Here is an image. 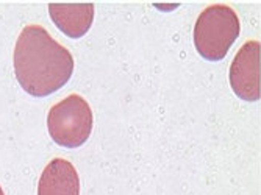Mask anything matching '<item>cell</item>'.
Returning <instances> with one entry per match:
<instances>
[{"label":"cell","mask_w":261,"mask_h":195,"mask_svg":"<svg viewBox=\"0 0 261 195\" xmlns=\"http://www.w3.org/2000/svg\"><path fill=\"white\" fill-rule=\"evenodd\" d=\"M14 74L22 89L45 97L61 89L72 77L74 57L41 25H27L14 47Z\"/></svg>","instance_id":"1"},{"label":"cell","mask_w":261,"mask_h":195,"mask_svg":"<svg viewBox=\"0 0 261 195\" xmlns=\"http://www.w3.org/2000/svg\"><path fill=\"white\" fill-rule=\"evenodd\" d=\"M240 36V19L233 8L218 4L206 7L194 27V45L208 61L225 58L231 44Z\"/></svg>","instance_id":"2"},{"label":"cell","mask_w":261,"mask_h":195,"mask_svg":"<svg viewBox=\"0 0 261 195\" xmlns=\"http://www.w3.org/2000/svg\"><path fill=\"white\" fill-rule=\"evenodd\" d=\"M92 109L83 97L70 94L47 114L50 137L61 147L77 149L88 141L92 131Z\"/></svg>","instance_id":"3"},{"label":"cell","mask_w":261,"mask_h":195,"mask_svg":"<svg viewBox=\"0 0 261 195\" xmlns=\"http://www.w3.org/2000/svg\"><path fill=\"white\" fill-rule=\"evenodd\" d=\"M261 44L246 42L236 53L230 67V85L233 92L246 102H256L261 97Z\"/></svg>","instance_id":"4"},{"label":"cell","mask_w":261,"mask_h":195,"mask_svg":"<svg viewBox=\"0 0 261 195\" xmlns=\"http://www.w3.org/2000/svg\"><path fill=\"white\" fill-rule=\"evenodd\" d=\"M38 195H80V177L72 162L55 158L42 170Z\"/></svg>","instance_id":"5"},{"label":"cell","mask_w":261,"mask_h":195,"mask_svg":"<svg viewBox=\"0 0 261 195\" xmlns=\"http://www.w3.org/2000/svg\"><path fill=\"white\" fill-rule=\"evenodd\" d=\"M49 13L55 25L69 38L86 35L94 19V4H49Z\"/></svg>","instance_id":"6"},{"label":"cell","mask_w":261,"mask_h":195,"mask_svg":"<svg viewBox=\"0 0 261 195\" xmlns=\"http://www.w3.org/2000/svg\"><path fill=\"white\" fill-rule=\"evenodd\" d=\"M0 195H5V193H4V189H2V186H0Z\"/></svg>","instance_id":"7"}]
</instances>
